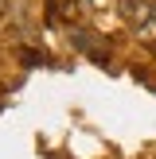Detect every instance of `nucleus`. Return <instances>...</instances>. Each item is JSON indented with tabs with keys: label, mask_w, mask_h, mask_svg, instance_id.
Instances as JSON below:
<instances>
[{
	"label": "nucleus",
	"mask_w": 156,
	"mask_h": 159,
	"mask_svg": "<svg viewBox=\"0 0 156 159\" xmlns=\"http://www.w3.org/2000/svg\"><path fill=\"white\" fill-rule=\"evenodd\" d=\"M4 8H8V4H4V0H0V12H4Z\"/></svg>",
	"instance_id": "1"
}]
</instances>
